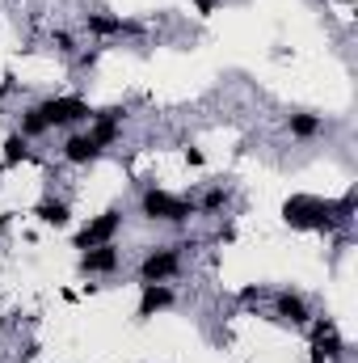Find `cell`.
I'll list each match as a JSON object with an SVG mask.
<instances>
[{"instance_id": "10", "label": "cell", "mask_w": 358, "mask_h": 363, "mask_svg": "<svg viewBox=\"0 0 358 363\" xmlns=\"http://www.w3.org/2000/svg\"><path fill=\"white\" fill-rule=\"evenodd\" d=\"M274 313H278V321H291V325H308L312 321L308 300L299 291H274Z\"/></svg>"}, {"instance_id": "4", "label": "cell", "mask_w": 358, "mask_h": 363, "mask_svg": "<svg viewBox=\"0 0 358 363\" xmlns=\"http://www.w3.org/2000/svg\"><path fill=\"white\" fill-rule=\"evenodd\" d=\"M181 250L185 245H156L139 262V283H169L181 274Z\"/></svg>"}, {"instance_id": "1", "label": "cell", "mask_w": 358, "mask_h": 363, "mask_svg": "<svg viewBox=\"0 0 358 363\" xmlns=\"http://www.w3.org/2000/svg\"><path fill=\"white\" fill-rule=\"evenodd\" d=\"M282 224L295 228V233H333L342 220L333 211L329 199H316V194H291L282 203Z\"/></svg>"}, {"instance_id": "20", "label": "cell", "mask_w": 358, "mask_h": 363, "mask_svg": "<svg viewBox=\"0 0 358 363\" xmlns=\"http://www.w3.org/2000/svg\"><path fill=\"white\" fill-rule=\"evenodd\" d=\"M13 89V77H4V81H0V101H4V93Z\"/></svg>"}, {"instance_id": "21", "label": "cell", "mask_w": 358, "mask_h": 363, "mask_svg": "<svg viewBox=\"0 0 358 363\" xmlns=\"http://www.w3.org/2000/svg\"><path fill=\"white\" fill-rule=\"evenodd\" d=\"M4 224H8V220H4V216H0V237H4Z\"/></svg>"}, {"instance_id": "22", "label": "cell", "mask_w": 358, "mask_h": 363, "mask_svg": "<svg viewBox=\"0 0 358 363\" xmlns=\"http://www.w3.org/2000/svg\"><path fill=\"white\" fill-rule=\"evenodd\" d=\"M25 363H30V359H25Z\"/></svg>"}, {"instance_id": "9", "label": "cell", "mask_w": 358, "mask_h": 363, "mask_svg": "<svg viewBox=\"0 0 358 363\" xmlns=\"http://www.w3.org/2000/svg\"><path fill=\"white\" fill-rule=\"evenodd\" d=\"M85 26H89L93 38H118V34H139V21H122L114 13H85Z\"/></svg>"}, {"instance_id": "3", "label": "cell", "mask_w": 358, "mask_h": 363, "mask_svg": "<svg viewBox=\"0 0 358 363\" xmlns=\"http://www.w3.org/2000/svg\"><path fill=\"white\" fill-rule=\"evenodd\" d=\"M38 110H42L47 127H76V123H89L93 118V106L85 97H76V93L47 97V101H38Z\"/></svg>"}, {"instance_id": "7", "label": "cell", "mask_w": 358, "mask_h": 363, "mask_svg": "<svg viewBox=\"0 0 358 363\" xmlns=\"http://www.w3.org/2000/svg\"><path fill=\"white\" fill-rule=\"evenodd\" d=\"M173 304H178V296H173L169 283H139V308H135V317L148 321V317H156V313H165Z\"/></svg>"}, {"instance_id": "16", "label": "cell", "mask_w": 358, "mask_h": 363, "mask_svg": "<svg viewBox=\"0 0 358 363\" xmlns=\"http://www.w3.org/2000/svg\"><path fill=\"white\" fill-rule=\"evenodd\" d=\"M42 131H47V118H42V110H38V106L21 110V131H17V135H21V140H38Z\"/></svg>"}, {"instance_id": "15", "label": "cell", "mask_w": 358, "mask_h": 363, "mask_svg": "<svg viewBox=\"0 0 358 363\" xmlns=\"http://www.w3.org/2000/svg\"><path fill=\"white\" fill-rule=\"evenodd\" d=\"M228 203H232V190H228V186H211V190H207L194 207H198L202 216H215V211H224Z\"/></svg>"}, {"instance_id": "18", "label": "cell", "mask_w": 358, "mask_h": 363, "mask_svg": "<svg viewBox=\"0 0 358 363\" xmlns=\"http://www.w3.org/2000/svg\"><path fill=\"white\" fill-rule=\"evenodd\" d=\"M185 165H194V169H202V165H207V157H202V148H185Z\"/></svg>"}, {"instance_id": "2", "label": "cell", "mask_w": 358, "mask_h": 363, "mask_svg": "<svg viewBox=\"0 0 358 363\" xmlns=\"http://www.w3.org/2000/svg\"><path fill=\"white\" fill-rule=\"evenodd\" d=\"M139 211H144V220H156V224H185L190 216H198L194 199L169 194V190H161V186L144 190V199H139Z\"/></svg>"}, {"instance_id": "11", "label": "cell", "mask_w": 358, "mask_h": 363, "mask_svg": "<svg viewBox=\"0 0 358 363\" xmlns=\"http://www.w3.org/2000/svg\"><path fill=\"white\" fill-rule=\"evenodd\" d=\"M34 216L47 224V228H68L72 224V207L64 199H38L34 203Z\"/></svg>"}, {"instance_id": "14", "label": "cell", "mask_w": 358, "mask_h": 363, "mask_svg": "<svg viewBox=\"0 0 358 363\" xmlns=\"http://www.w3.org/2000/svg\"><path fill=\"white\" fill-rule=\"evenodd\" d=\"M25 161H34V152H30V140H21L17 131H13V135H4L0 165H4V169H17V165H25Z\"/></svg>"}, {"instance_id": "8", "label": "cell", "mask_w": 358, "mask_h": 363, "mask_svg": "<svg viewBox=\"0 0 358 363\" xmlns=\"http://www.w3.org/2000/svg\"><path fill=\"white\" fill-rule=\"evenodd\" d=\"M122 262L118 245L105 241V245H93V250H81V274H114Z\"/></svg>"}, {"instance_id": "5", "label": "cell", "mask_w": 358, "mask_h": 363, "mask_svg": "<svg viewBox=\"0 0 358 363\" xmlns=\"http://www.w3.org/2000/svg\"><path fill=\"white\" fill-rule=\"evenodd\" d=\"M118 228H122V207H105L101 216H93L89 224L76 233V250H93V245H105V241H114L118 237Z\"/></svg>"}, {"instance_id": "17", "label": "cell", "mask_w": 358, "mask_h": 363, "mask_svg": "<svg viewBox=\"0 0 358 363\" xmlns=\"http://www.w3.org/2000/svg\"><path fill=\"white\" fill-rule=\"evenodd\" d=\"M51 43H55V51H59V55H76V38H72L68 30H55V34H51Z\"/></svg>"}, {"instance_id": "19", "label": "cell", "mask_w": 358, "mask_h": 363, "mask_svg": "<svg viewBox=\"0 0 358 363\" xmlns=\"http://www.w3.org/2000/svg\"><path fill=\"white\" fill-rule=\"evenodd\" d=\"M215 4H219V0H194V9H198V17H211V13H215Z\"/></svg>"}, {"instance_id": "12", "label": "cell", "mask_w": 358, "mask_h": 363, "mask_svg": "<svg viewBox=\"0 0 358 363\" xmlns=\"http://www.w3.org/2000/svg\"><path fill=\"white\" fill-rule=\"evenodd\" d=\"M64 161H68V165H97V161H101V148L93 144L89 135H68Z\"/></svg>"}, {"instance_id": "13", "label": "cell", "mask_w": 358, "mask_h": 363, "mask_svg": "<svg viewBox=\"0 0 358 363\" xmlns=\"http://www.w3.org/2000/svg\"><path fill=\"white\" fill-rule=\"evenodd\" d=\"M287 131H291L295 140H316V135L325 131V118L312 114V110H295V114H287Z\"/></svg>"}, {"instance_id": "6", "label": "cell", "mask_w": 358, "mask_h": 363, "mask_svg": "<svg viewBox=\"0 0 358 363\" xmlns=\"http://www.w3.org/2000/svg\"><path fill=\"white\" fill-rule=\"evenodd\" d=\"M122 118H127V110L122 106H105V110H93V118H89V135L93 144L105 152L110 144H118V135H122Z\"/></svg>"}]
</instances>
